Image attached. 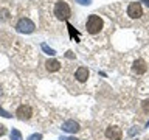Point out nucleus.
<instances>
[{
	"mask_svg": "<svg viewBox=\"0 0 149 140\" xmlns=\"http://www.w3.org/2000/svg\"><path fill=\"white\" fill-rule=\"evenodd\" d=\"M11 140H22V134L17 129H13L11 131Z\"/></svg>",
	"mask_w": 149,
	"mask_h": 140,
	"instance_id": "12",
	"label": "nucleus"
},
{
	"mask_svg": "<svg viewBox=\"0 0 149 140\" xmlns=\"http://www.w3.org/2000/svg\"><path fill=\"white\" fill-rule=\"evenodd\" d=\"M102 27H104V22H102V19L100 16H96V14H90L86 22V28H87V33H90V34H98Z\"/></svg>",
	"mask_w": 149,
	"mask_h": 140,
	"instance_id": "1",
	"label": "nucleus"
},
{
	"mask_svg": "<svg viewBox=\"0 0 149 140\" xmlns=\"http://www.w3.org/2000/svg\"><path fill=\"white\" fill-rule=\"evenodd\" d=\"M127 17L129 19H134V20H138V19L143 17V9H141V5L137 3V2H132L127 5Z\"/></svg>",
	"mask_w": 149,
	"mask_h": 140,
	"instance_id": "3",
	"label": "nucleus"
},
{
	"mask_svg": "<svg viewBox=\"0 0 149 140\" xmlns=\"http://www.w3.org/2000/svg\"><path fill=\"white\" fill-rule=\"evenodd\" d=\"M62 131L74 134V132H78V131H79V125H78L74 120H67V121L62 125Z\"/></svg>",
	"mask_w": 149,
	"mask_h": 140,
	"instance_id": "7",
	"label": "nucleus"
},
{
	"mask_svg": "<svg viewBox=\"0 0 149 140\" xmlns=\"http://www.w3.org/2000/svg\"><path fill=\"white\" fill-rule=\"evenodd\" d=\"M45 67H47L48 72H58V70L61 69V62L56 61V59H48L45 62Z\"/></svg>",
	"mask_w": 149,
	"mask_h": 140,
	"instance_id": "10",
	"label": "nucleus"
},
{
	"mask_svg": "<svg viewBox=\"0 0 149 140\" xmlns=\"http://www.w3.org/2000/svg\"><path fill=\"white\" fill-rule=\"evenodd\" d=\"M6 134V128H5L3 125H0V137H2V135H5Z\"/></svg>",
	"mask_w": 149,
	"mask_h": 140,
	"instance_id": "15",
	"label": "nucleus"
},
{
	"mask_svg": "<svg viewBox=\"0 0 149 140\" xmlns=\"http://www.w3.org/2000/svg\"><path fill=\"white\" fill-rule=\"evenodd\" d=\"M40 48L44 50L47 55H50V56H54V55H56V51H54L53 48H50V47L47 45V44H42V45H40Z\"/></svg>",
	"mask_w": 149,
	"mask_h": 140,
	"instance_id": "11",
	"label": "nucleus"
},
{
	"mask_svg": "<svg viewBox=\"0 0 149 140\" xmlns=\"http://www.w3.org/2000/svg\"><path fill=\"white\" fill-rule=\"evenodd\" d=\"M146 70H148V65H146V62H144L143 59H137L134 62V72L137 75H143Z\"/></svg>",
	"mask_w": 149,
	"mask_h": 140,
	"instance_id": "8",
	"label": "nucleus"
},
{
	"mask_svg": "<svg viewBox=\"0 0 149 140\" xmlns=\"http://www.w3.org/2000/svg\"><path fill=\"white\" fill-rule=\"evenodd\" d=\"M141 2H143L144 5H146V6H148V8H149V0H141Z\"/></svg>",
	"mask_w": 149,
	"mask_h": 140,
	"instance_id": "18",
	"label": "nucleus"
},
{
	"mask_svg": "<svg viewBox=\"0 0 149 140\" xmlns=\"http://www.w3.org/2000/svg\"><path fill=\"white\" fill-rule=\"evenodd\" d=\"M16 115H17V118H20V120H30L31 115H33L31 106H28V104L19 106V109L16 111Z\"/></svg>",
	"mask_w": 149,
	"mask_h": 140,
	"instance_id": "5",
	"label": "nucleus"
},
{
	"mask_svg": "<svg viewBox=\"0 0 149 140\" xmlns=\"http://www.w3.org/2000/svg\"><path fill=\"white\" fill-rule=\"evenodd\" d=\"M0 97H2V89H0Z\"/></svg>",
	"mask_w": 149,
	"mask_h": 140,
	"instance_id": "20",
	"label": "nucleus"
},
{
	"mask_svg": "<svg viewBox=\"0 0 149 140\" xmlns=\"http://www.w3.org/2000/svg\"><path fill=\"white\" fill-rule=\"evenodd\" d=\"M88 69L87 67H79L76 70V73H74V76H76V79L79 83H84V81H87V78H88Z\"/></svg>",
	"mask_w": 149,
	"mask_h": 140,
	"instance_id": "9",
	"label": "nucleus"
},
{
	"mask_svg": "<svg viewBox=\"0 0 149 140\" xmlns=\"http://www.w3.org/2000/svg\"><path fill=\"white\" fill-rule=\"evenodd\" d=\"M62 140H78V139H74V137H65V139H62Z\"/></svg>",
	"mask_w": 149,
	"mask_h": 140,
	"instance_id": "19",
	"label": "nucleus"
},
{
	"mask_svg": "<svg viewBox=\"0 0 149 140\" xmlns=\"http://www.w3.org/2000/svg\"><path fill=\"white\" fill-rule=\"evenodd\" d=\"M0 115L5 117V118H9V117H11V114H9V112H6L5 109H2V107H0Z\"/></svg>",
	"mask_w": 149,
	"mask_h": 140,
	"instance_id": "13",
	"label": "nucleus"
},
{
	"mask_svg": "<svg viewBox=\"0 0 149 140\" xmlns=\"http://www.w3.org/2000/svg\"><path fill=\"white\" fill-rule=\"evenodd\" d=\"M78 3H81V5H90L92 0H76Z\"/></svg>",
	"mask_w": 149,
	"mask_h": 140,
	"instance_id": "16",
	"label": "nucleus"
},
{
	"mask_svg": "<svg viewBox=\"0 0 149 140\" xmlns=\"http://www.w3.org/2000/svg\"><path fill=\"white\" fill-rule=\"evenodd\" d=\"M54 16L59 19V20H67V19L72 16V9H70L68 3L64 2V0H59L54 5Z\"/></svg>",
	"mask_w": 149,
	"mask_h": 140,
	"instance_id": "2",
	"label": "nucleus"
},
{
	"mask_svg": "<svg viewBox=\"0 0 149 140\" xmlns=\"http://www.w3.org/2000/svg\"><path fill=\"white\" fill-rule=\"evenodd\" d=\"M143 107H144V111H146V112H149V101H144Z\"/></svg>",
	"mask_w": 149,
	"mask_h": 140,
	"instance_id": "17",
	"label": "nucleus"
},
{
	"mask_svg": "<svg viewBox=\"0 0 149 140\" xmlns=\"http://www.w3.org/2000/svg\"><path fill=\"white\" fill-rule=\"evenodd\" d=\"M121 135H123V132L118 126H110L106 129V137L109 140H121Z\"/></svg>",
	"mask_w": 149,
	"mask_h": 140,
	"instance_id": "6",
	"label": "nucleus"
},
{
	"mask_svg": "<svg viewBox=\"0 0 149 140\" xmlns=\"http://www.w3.org/2000/svg\"><path fill=\"white\" fill-rule=\"evenodd\" d=\"M28 140H42V135L40 134H33V135H30Z\"/></svg>",
	"mask_w": 149,
	"mask_h": 140,
	"instance_id": "14",
	"label": "nucleus"
},
{
	"mask_svg": "<svg viewBox=\"0 0 149 140\" xmlns=\"http://www.w3.org/2000/svg\"><path fill=\"white\" fill-rule=\"evenodd\" d=\"M34 28H36V25L30 20V19H26V17L20 19V20L17 22V25H16V30L19 33H25V34L33 33V31H34Z\"/></svg>",
	"mask_w": 149,
	"mask_h": 140,
	"instance_id": "4",
	"label": "nucleus"
}]
</instances>
